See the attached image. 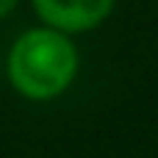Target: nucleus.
<instances>
[{"mask_svg": "<svg viewBox=\"0 0 158 158\" xmlns=\"http://www.w3.org/2000/svg\"><path fill=\"white\" fill-rule=\"evenodd\" d=\"M36 14L61 33L97 28L114 8V0H33Z\"/></svg>", "mask_w": 158, "mask_h": 158, "instance_id": "nucleus-2", "label": "nucleus"}, {"mask_svg": "<svg viewBox=\"0 0 158 158\" xmlns=\"http://www.w3.org/2000/svg\"><path fill=\"white\" fill-rule=\"evenodd\" d=\"M8 81L28 100H53L69 89L78 72V50L56 28H31L8 50Z\"/></svg>", "mask_w": 158, "mask_h": 158, "instance_id": "nucleus-1", "label": "nucleus"}, {"mask_svg": "<svg viewBox=\"0 0 158 158\" xmlns=\"http://www.w3.org/2000/svg\"><path fill=\"white\" fill-rule=\"evenodd\" d=\"M17 6H19V0H0V19H6Z\"/></svg>", "mask_w": 158, "mask_h": 158, "instance_id": "nucleus-3", "label": "nucleus"}]
</instances>
